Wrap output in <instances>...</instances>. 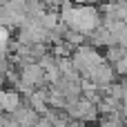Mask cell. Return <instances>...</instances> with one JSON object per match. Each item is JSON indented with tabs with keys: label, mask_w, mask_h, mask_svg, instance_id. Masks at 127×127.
<instances>
[{
	"label": "cell",
	"mask_w": 127,
	"mask_h": 127,
	"mask_svg": "<svg viewBox=\"0 0 127 127\" xmlns=\"http://www.w3.org/2000/svg\"><path fill=\"white\" fill-rule=\"evenodd\" d=\"M100 25H103V13H100L98 7H94V4H78V22H76V27H74L76 31L89 36V33H94Z\"/></svg>",
	"instance_id": "6da1fadb"
},
{
	"label": "cell",
	"mask_w": 127,
	"mask_h": 127,
	"mask_svg": "<svg viewBox=\"0 0 127 127\" xmlns=\"http://www.w3.org/2000/svg\"><path fill=\"white\" fill-rule=\"evenodd\" d=\"M20 78H22L25 83H29L31 87H36V89H40V87H49V83H47V74H45V69H42L38 63H31V65L22 67V69H20Z\"/></svg>",
	"instance_id": "7a4b0ae2"
},
{
	"label": "cell",
	"mask_w": 127,
	"mask_h": 127,
	"mask_svg": "<svg viewBox=\"0 0 127 127\" xmlns=\"http://www.w3.org/2000/svg\"><path fill=\"white\" fill-rule=\"evenodd\" d=\"M0 103H2V112L4 114H16L22 105H25V96L11 87L2 89V96H0Z\"/></svg>",
	"instance_id": "3957f363"
},
{
	"label": "cell",
	"mask_w": 127,
	"mask_h": 127,
	"mask_svg": "<svg viewBox=\"0 0 127 127\" xmlns=\"http://www.w3.org/2000/svg\"><path fill=\"white\" fill-rule=\"evenodd\" d=\"M11 118H13L16 123H20L22 127H33L38 121H40V114H38L36 109H31V107L25 103V105H22L16 114H11Z\"/></svg>",
	"instance_id": "277c9868"
},
{
	"label": "cell",
	"mask_w": 127,
	"mask_h": 127,
	"mask_svg": "<svg viewBox=\"0 0 127 127\" xmlns=\"http://www.w3.org/2000/svg\"><path fill=\"white\" fill-rule=\"evenodd\" d=\"M60 22L71 27V29L76 27V22H78V4L74 0H63V4H60Z\"/></svg>",
	"instance_id": "5b68a950"
},
{
	"label": "cell",
	"mask_w": 127,
	"mask_h": 127,
	"mask_svg": "<svg viewBox=\"0 0 127 127\" xmlns=\"http://www.w3.org/2000/svg\"><path fill=\"white\" fill-rule=\"evenodd\" d=\"M58 25H60V11L49 9V11L40 18V27H42V29H47V31H54Z\"/></svg>",
	"instance_id": "8992f818"
},
{
	"label": "cell",
	"mask_w": 127,
	"mask_h": 127,
	"mask_svg": "<svg viewBox=\"0 0 127 127\" xmlns=\"http://www.w3.org/2000/svg\"><path fill=\"white\" fill-rule=\"evenodd\" d=\"M125 56H127V49H125V47H121V45L107 47V51H105V60H107L109 65H116V63L123 60Z\"/></svg>",
	"instance_id": "52a82bcc"
},
{
	"label": "cell",
	"mask_w": 127,
	"mask_h": 127,
	"mask_svg": "<svg viewBox=\"0 0 127 127\" xmlns=\"http://www.w3.org/2000/svg\"><path fill=\"white\" fill-rule=\"evenodd\" d=\"M114 69H116L118 78H127V56L123 58V60H118V63L114 65Z\"/></svg>",
	"instance_id": "ba28073f"
},
{
	"label": "cell",
	"mask_w": 127,
	"mask_h": 127,
	"mask_svg": "<svg viewBox=\"0 0 127 127\" xmlns=\"http://www.w3.org/2000/svg\"><path fill=\"white\" fill-rule=\"evenodd\" d=\"M33 127H54V125H51V121H47L45 116H40V121H38Z\"/></svg>",
	"instance_id": "9c48e42d"
},
{
	"label": "cell",
	"mask_w": 127,
	"mask_h": 127,
	"mask_svg": "<svg viewBox=\"0 0 127 127\" xmlns=\"http://www.w3.org/2000/svg\"><path fill=\"white\" fill-rule=\"evenodd\" d=\"M0 2H2V4H9V2H11V0H0Z\"/></svg>",
	"instance_id": "30bf717a"
},
{
	"label": "cell",
	"mask_w": 127,
	"mask_h": 127,
	"mask_svg": "<svg viewBox=\"0 0 127 127\" xmlns=\"http://www.w3.org/2000/svg\"><path fill=\"white\" fill-rule=\"evenodd\" d=\"M121 127H127V125H121Z\"/></svg>",
	"instance_id": "8fae6325"
}]
</instances>
